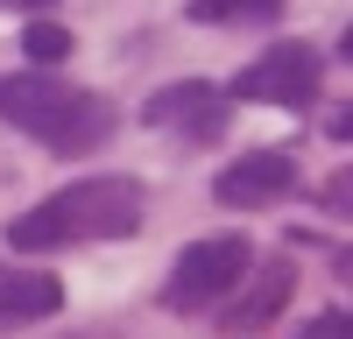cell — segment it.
<instances>
[{
  "instance_id": "1",
  "label": "cell",
  "mask_w": 353,
  "mask_h": 339,
  "mask_svg": "<svg viewBox=\"0 0 353 339\" xmlns=\"http://www.w3.org/2000/svg\"><path fill=\"white\" fill-rule=\"evenodd\" d=\"M141 226V184L134 177H78L64 191H50L43 205H28L8 240L21 254H57V247H92V240H128Z\"/></svg>"
},
{
  "instance_id": "2",
  "label": "cell",
  "mask_w": 353,
  "mask_h": 339,
  "mask_svg": "<svg viewBox=\"0 0 353 339\" xmlns=\"http://www.w3.org/2000/svg\"><path fill=\"white\" fill-rule=\"evenodd\" d=\"M0 121L43 141L50 156H92L113 134V99L78 92L64 71H14L0 78Z\"/></svg>"
},
{
  "instance_id": "3",
  "label": "cell",
  "mask_w": 353,
  "mask_h": 339,
  "mask_svg": "<svg viewBox=\"0 0 353 339\" xmlns=\"http://www.w3.org/2000/svg\"><path fill=\"white\" fill-rule=\"evenodd\" d=\"M248 269H254L248 234H205V240H191L176 254V269L163 282V304L170 311H212V297H233Z\"/></svg>"
},
{
  "instance_id": "4",
  "label": "cell",
  "mask_w": 353,
  "mask_h": 339,
  "mask_svg": "<svg viewBox=\"0 0 353 339\" xmlns=\"http://www.w3.org/2000/svg\"><path fill=\"white\" fill-rule=\"evenodd\" d=\"M318 78H325V56H318L311 43H269L241 78H233L226 99H254V106H311V99H318Z\"/></svg>"
},
{
  "instance_id": "5",
  "label": "cell",
  "mask_w": 353,
  "mask_h": 339,
  "mask_svg": "<svg viewBox=\"0 0 353 339\" xmlns=\"http://www.w3.org/2000/svg\"><path fill=\"white\" fill-rule=\"evenodd\" d=\"M141 121L149 127H184L191 141H219L226 121H233V99L212 92V85H198V78H184V85H163V92L141 99Z\"/></svg>"
},
{
  "instance_id": "6",
  "label": "cell",
  "mask_w": 353,
  "mask_h": 339,
  "mask_svg": "<svg viewBox=\"0 0 353 339\" xmlns=\"http://www.w3.org/2000/svg\"><path fill=\"white\" fill-rule=\"evenodd\" d=\"M290 184H297V163H290L283 149H254V156L219 170L212 198L233 205V212H261V205H276V198H290Z\"/></svg>"
},
{
  "instance_id": "7",
  "label": "cell",
  "mask_w": 353,
  "mask_h": 339,
  "mask_svg": "<svg viewBox=\"0 0 353 339\" xmlns=\"http://www.w3.org/2000/svg\"><path fill=\"white\" fill-rule=\"evenodd\" d=\"M290 290H297V269L290 262H269L248 290H241V304H219V325L226 332H254V325H269L276 311L290 304Z\"/></svg>"
},
{
  "instance_id": "8",
  "label": "cell",
  "mask_w": 353,
  "mask_h": 339,
  "mask_svg": "<svg viewBox=\"0 0 353 339\" xmlns=\"http://www.w3.org/2000/svg\"><path fill=\"white\" fill-rule=\"evenodd\" d=\"M64 304V282L50 269H8L0 276V325H21V318H50Z\"/></svg>"
},
{
  "instance_id": "9",
  "label": "cell",
  "mask_w": 353,
  "mask_h": 339,
  "mask_svg": "<svg viewBox=\"0 0 353 339\" xmlns=\"http://www.w3.org/2000/svg\"><path fill=\"white\" fill-rule=\"evenodd\" d=\"M290 8V0H191V21H205V28H233V21H276Z\"/></svg>"
},
{
  "instance_id": "10",
  "label": "cell",
  "mask_w": 353,
  "mask_h": 339,
  "mask_svg": "<svg viewBox=\"0 0 353 339\" xmlns=\"http://www.w3.org/2000/svg\"><path fill=\"white\" fill-rule=\"evenodd\" d=\"M21 56H28L36 71H57V64L71 56V28H57V21H28V28H21Z\"/></svg>"
},
{
  "instance_id": "11",
  "label": "cell",
  "mask_w": 353,
  "mask_h": 339,
  "mask_svg": "<svg viewBox=\"0 0 353 339\" xmlns=\"http://www.w3.org/2000/svg\"><path fill=\"white\" fill-rule=\"evenodd\" d=\"M297 339H353V318H346V311L332 304V311H318V318H311Z\"/></svg>"
},
{
  "instance_id": "12",
  "label": "cell",
  "mask_w": 353,
  "mask_h": 339,
  "mask_svg": "<svg viewBox=\"0 0 353 339\" xmlns=\"http://www.w3.org/2000/svg\"><path fill=\"white\" fill-rule=\"evenodd\" d=\"M346 184H353V177H332V184H325V212H332V219H346V205H353Z\"/></svg>"
},
{
  "instance_id": "13",
  "label": "cell",
  "mask_w": 353,
  "mask_h": 339,
  "mask_svg": "<svg viewBox=\"0 0 353 339\" xmlns=\"http://www.w3.org/2000/svg\"><path fill=\"white\" fill-rule=\"evenodd\" d=\"M0 8H50V0H0Z\"/></svg>"
}]
</instances>
